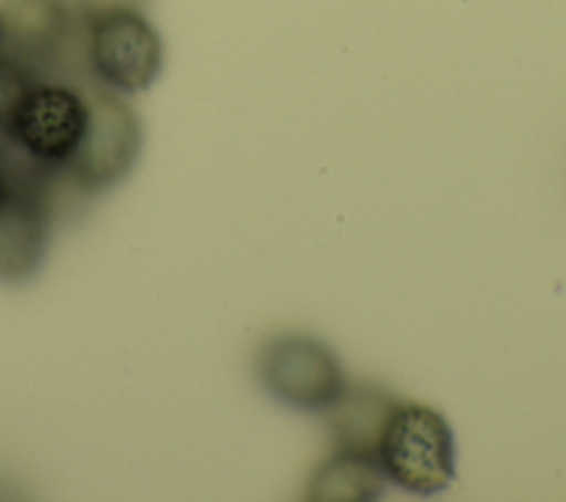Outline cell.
<instances>
[{"instance_id": "6da1fadb", "label": "cell", "mask_w": 566, "mask_h": 502, "mask_svg": "<svg viewBox=\"0 0 566 502\" xmlns=\"http://www.w3.org/2000/svg\"><path fill=\"white\" fill-rule=\"evenodd\" d=\"M91 122L86 93L38 80L0 133V166L9 177L53 181L66 172Z\"/></svg>"}, {"instance_id": "7a4b0ae2", "label": "cell", "mask_w": 566, "mask_h": 502, "mask_svg": "<svg viewBox=\"0 0 566 502\" xmlns=\"http://www.w3.org/2000/svg\"><path fill=\"white\" fill-rule=\"evenodd\" d=\"M374 458L394 484L429 495L449 487L455 473L453 431L427 405L391 402L378 431Z\"/></svg>"}, {"instance_id": "3957f363", "label": "cell", "mask_w": 566, "mask_h": 502, "mask_svg": "<svg viewBox=\"0 0 566 502\" xmlns=\"http://www.w3.org/2000/svg\"><path fill=\"white\" fill-rule=\"evenodd\" d=\"M84 20L88 66L104 86L137 93L157 80L164 62L161 38L135 2L86 9Z\"/></svg>"}, {"instance_id": "277c9868", "label": "cell", "mask_w": 566, "mask_h": 502, "mask_svg": "<svg viewBox=\"0 0 566 502\" xmlns=\"http://www.w3.org/2000/svg\"><path fill=\"white\" fill-rule=\"evenodd\" d=\"M259 374L276 400L305 411L329 409L347 389L336 356L307 334L270 338L259 356Z\"/></svg>"}, {"instance_id": "5b68a950", "label": "cell", "mask_w": 566, "mask_h": 502, "mask_svg": "<svg viewBox=\"0 0 566 502\" xmlns=\"http://www.w3.org/2000/svg\"><path fill=\"white\" fill-rule=\"evenodd\" d=\"M86 137L66 175L84 190H102L117 181L135 161L142 128L133 108L111 91H95Z\"/></svg>"}, {"instance_id": "8992f818", "label": "cell", "mask_w": 566, "mask_h": 502, "mask_svg": "<svg viewBox=\"0 0 566 502\" xmlns=\"http://www.w3.org/2000/svg\"><path fill=\"white\" fill-rule=\"evenodd\" d=\"M0 51L31 69H51L66 53L73 35V13L66 0H7L0 9Z\"/></svg>"}, {"instance_id": "52a82bcc", "label": "cell", "mask_w": 566, "mask_h": 502, "mask_svg": "<svg viewBox=\"0 0 566 502\" xmlns=\"http://www.w3.org/2000/svg\"><path fill=\"white\" fill-rule=\"evenodd\" d=\"M9 195L0 208V279H27L42 261L49 228L51 201L46 184L7 179Z\"/></svg>"}, {"instance_id": "ba28073f", "label": "cell", "mask_w": 566, "mask_h": 502, "mask_svg": "<svg viewBox=\"0 0 566 502\" xmlns=\"http://www.w3.org/2000/svg\"><path fill=\"white\" fill-rule=\"evenodd\" d=\"M382 478L385 475L374 458L336 449L316 473L312 491H321V498L365 500L380 491Z\"/></svg>"}, {"instance_id": "9c48e42d", "label": "cell", "mask_w": 566, "mask_h": 502, "mask_svg": "<svg viewBox=\"0 0 566 502\" xmlns=\"http://www.w3.org/2000/svg\"><path fill=\"white\" fill-rule=\"evenodd\" d=\"M40 77L0 51V133L11 124L20 102Z\"/></svg>"}, {"instance_id": "30bf717a", "label": "cell", "mask_w": 566, "mask_h": 502, "mask_svg": "<svg viewBox=\"0 0 566 502\" xmlns=\"http://www.w3.org/2000/svg\"><path fill=\"white\" fill-rule=\"evenodd\" d=\"M7 195H9V184H7L4 170H2V166H0V208H2V203H4V199H7Z\"/></svg>"}, {"instance_id": "8fae6325", "label": "cell", "mask_w": 566, "mask_h": 502, "mask_svg": "<svg viewBox=\"0 0 566 502\" xmlns=\"http://www.w3.org/2000/svg\"><path fill=\"white\" fill-rule=\"evenodd\" d=\"M0 46H2V20H0Z\"/></svg>"}]
</instances>
